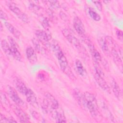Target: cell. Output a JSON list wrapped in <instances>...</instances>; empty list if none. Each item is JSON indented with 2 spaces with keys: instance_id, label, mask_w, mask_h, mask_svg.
I'll return each instance as SVG.
<instances>
[{
  "instance_id": "cell-7",
  "label": "cell",
  "mask_w": 123,
  "mask_h": 123,
  "mask_svg": "<svg viewBox=\"0 0 123 123\" xmlns=\"http://www.w3.org/2000/svg\"><path fill=\"white\" fill-rule=\"evenodd\" d=\"M10 46L12 51V56L17 61H21L22 56L20 52L18 49V45L14 40V39L10 36L7 37Z\"/></svg>"
},
{
  "instance_id": "cell-14",
  "label": "cell",
  "mask_w": 123,
  "mask_h": 123,
  "mask_svg": "<svg viewBox=\"0 0 123 123\" xmlns=\"http://www.w3.org/2000/svg\"><path fill=\"white\" fill-rule=\"evenodd\" d=\"M13 83L16 89L22 94L25 95L28 88L25 86V83L18 77H16L14 79Z\"/></svg>"
},
{
  "instance_id": "cell-33",
  "label": "cell",
  "mask_w": 123,
  "mask_h": 123,
  "mask_svg": "<svg viewBox=\"0 0 123 123\" xmlns=\"http://www.w3.org/2000/svg\"><path fill=\"white\" fill-rule=\"evenodd\" d=\"M0 123H9L8 118H6L4 115L0 114Z\"/></svg>"
},
{
  "instance_id": "cell-9",
  "label": "cell",
  "mask_w": 123,
  "mask_h": 123,
  "mask_svg": "<svg viewBox=\"0 0 123 123\" xmlns=\"http://www.w3.org/2000/svg\"><path fill=\"white\" fill-rule=\"evenodd\" d=\"M73 25L76 32L82 37H86L85 29L81 19L77 16H75L73 21Z\"/></svg>"
},
{
  "instance_id": "cell-36",
  "label": "cell",
  "mask_w": 123,
  "mask_h": 123,
  "mask_svg": "<svg viewBox=\"0 0 123 123\" xmlns=\"http://www.w3.org/2000/svg\"><path fill=\"white\" fill-rule=\"evenodd\" d=\"M0 30L2 31V25L1 23H0Z\"/></svg>"
},
{
  "instance_id": "cell-12",
  "label": "cell",
  "mask_w": 123,
  "mask_h": 123,
  "mask_svg": "<svg viewBox=\"0 0 123 123\" xmlns=\"http://www.w3.org/2000/svg\"><path fill=\"white\" fill-rule=\"evenodd\" d=\"M94 78L96 82L102 89H103L104 91L110 94L111 93V89L104 79L103 78V77L95 73Z\"/></svg>"
},
{
  "instance_id": "cell-25",
  "label": "cell",
  "mask_w": 123,
  "mask_h": 123,
  "mask_svg": "<svg viewBox=\"0 0 123 123\" xmlns=\"http://www.w3.org/2000/svg\"><path fill=\"white\" fill-rule=\"evenodd\" d=\"M40 23L44 28H45L46 30H49V28L50 27V25L49 21L46 17H41L40 18Z\"/></svg>"
},
{
  "instance_id": "cell-18",
  "label": "cell",
  "mask_w": 123,
  "mask_h": 123,
  "mask_svg": "<svg viewBox=\"0 0 123 123\" xmlns=\"http://www.w3.org/2000/svg\"><path fill=\"white\" fill-rule=\"evenodd\" d=\"M73 95L77 103L82 108H84V98L83 94L81 93L79 90L76 89L74 90Z\"/></svg>"
},
{
  "instance_id": "cell-30",
  "label": "cell",
  "mask_w": 123,
  "mask_h": 123,
  "mask_svg": "<svg viewBox=\"0 0 123 123\" xmlns=\"http://www.w3.org/2000/svg\"><path fill=\"white\" fill-rule=\"evenodd\" d=\"M93 2L94 3V5L96 6L97 8L100 11H102V4L100 1H93Z\"/></svg>"
},
{
  "instance_id": "cell-20",
  "label": "cell",
  "mask_w": 123,
  "mask_h": 123,
  "mask_svg": "<svg viewBox=\"0 0 123 123\" xmlns=\"http://www.w3.org/2000/svg\"><path fill=\"white\" fill-rule=\"evenodd\" d=\"M4 25L9 32L12 33L15 37L18 38L21 35V33L15 27H14L12 24L7 22H5Z\"/></svg>"
},
{
  "instance_id": "cell-29",
  "label": "cell",
  "mask_w": 123,
  "mask_h": 123,
  "mask_svg": "<svg viewBox=\"0 0 123 123\" xmlns=\"http://www.w3.org/2000/svg\"><path fill=\"white\" fill-rule=\"evenodd\" d=\"M49 3V5L51 7L55 9H58L60 7V4L58 1L51 0L48 1Z\"/></svg>"
},
{
  "instance_id": "cell-11",
  "label": "cell",
  "mask_w": 123,
  "mask_h": 123,
  "mask_svg": "<svg viewBox=\"0 0 123 123\" xmlns=\"http://www.w3.org/2000/svg\"><path fill=\"white\" fill-rule=\"evenodd\" d=\"M52 117L56 120L57 123H65L66 118L64 116L63 111L58 108L57 109L51 110L49 111Z\"/></svg>"
},
{
  "instance_id": "cell-8",
  "label": "cell",
  "mask_w": 123,
  "mask_h": 123,
  "mask_svg": "<svg viewBox=\"0 0 123 123\" xmlns=\"http://www.w3.org/2000/svg\"><path fill=\"white\" fill-rule=\"evenodd\" d=\"M12 109L16 115L17 117L19 118L20 122L22 123H28L29 121V117L28 115L25 113L19 106L17 105H12Z\"/></svg>"
},
{
  "instance_id": "cell-17",
  "label": "cell",
  "mask_w": 123,
  "mask_h": 123,
  "mask_svg": "<svg viewBox=\"0 0 123 123\" xmlns=\"http://www.w3.org/2000/svg\"><path fill=\"white\" fill-rule=\"evenodd\" d=\"M111 89L113 91L114 96L118 99L121 100L122 98V93L120 88L118 84L113 79H112V80L111 81Z\"/></svg>"
},
{
  "instance_id": "cell-28",
  "label": "cell",
  "mask_w": 123,
  "mask_h": 123,
  "mask_svg": "<svg viewBox=\"0 0 123 123\" xmlns=\"http://www.w3.org/2000/svg\"><path fill=\"white\" fill-rule=\"evenodd\" d=\"M0 99L2 105H4V106H8L9 104V102L7 100V97L4 93L2 92L0 93Z\"/></svg>"
},
{
  "instance_id": "cell-35",
  "label": "cell",
  "mask_w": 123,
  "mask_h": 123,
  "mask_svg": "<svg viewBox=\"0 0 123 123\" xmlns=\"http://www.w3.org/2000/svg\"><path fill=\"white\" fill-rule=\"evenodd\" d=\"M9 123H16L17 122L14 120V119L12 117H10L8 118Z\"/></svg>"
},
{
  "instance_id": "cell-6",
  "label": "cell",
  "mask_w": 123,
  "mask_h": 123,
  "mask_svg": "<svg viewBox=\"0 0 123 123\" xmlns=\"http://www.w3.org/2000/svg\"><path fill=\"white\" fill-rule=\"evenodd\" d=\"M62 33L68 42L74 45L76 49L78 50L82 49V46L80 41L74 36L73 35L70 30L68 29L64 28L62 30Z\"/></svg>"
},
{
  "instance_id": "cell-19",
  "label": "cell",
  "mask_w": 123,
  "mask_h": 123,
  "mask_svg": "<svg viewBox=\"0 0 123 123\" xmlns=\"http://www.w3.org/2000/svg\"><path fill=\"white\" fill-rule=\"evenodd\" d=\"M98 43L103 52H104L106 55L109 56L110 55L111 51L109 49V45L105 38L100 37L98 40Z\"/></svg>"
},
{
  "instance_id": "cell-21",
  "label": "cell",
  "mask_w": 123,
  "mask_h": 123,
  "mask_svg": "<svg viewBox=\"0 0 123 123\" xmlns=\"http://www.w3.org/2000/svg\"><path fill=\"white\" fill-rule=\"evenodd\" d=\"M75 64V67L78 74L82 76H86V72L81 61L79 60H76Z\"/></svg>"
},
{
  "instance_id": "cell-15",
  "label": "cell",
  "mask_w": 123,
  "mask_h": 123,
  "mask_svg": "<svg viewBox=\"0 0 123 123\" xmlns=\"http://www.w3.org/2000/svg\"><path fill=\"white\" fill-rule=\"evenodd\" d=\"M115 46L116 44L112 47V48L110 51L114 62L119 67V68H120L121 70H122V62L121 59L122 58L121 57L118 51L116 49Z\"/></svg>"
},
{
  "instance_id": "cell-32",
  "label": "cell",
  "mask_w": 123,
  "mask_h": 123,
  "mask_svg": "<svg viewBox=\"0 0 123 123\" xmlns=\"http://www.w3.org/2000/svg\"><path fill=\"white\" fill-rule=\"evenodd\" d=\"M0 16L1 19L3 20H7L8 19V17L7 14L5 12H4L2 10H0Z\"/></svg>"
},
{
  "instance_id": "cell-5",
  "label": "cell",
  "mask_w": 123,
  "mask_h": 123,
  "mask_svg": "<svg viewBox=\"0 0 123 123\" xmlns=\"http://www.w3.org/2000/svg\"><path fill=\"white\" fill-rule=\"evenodd\" d=\"M83 38L84 39L86 43L87 44L88 46L90 54L94 60V62L98 63L99 62H101L102 59V57L100 53H99V52L95 48L93 43H92L91 41L89 39L86 38V37H85Z\"/></svg>"
},
{
  "instance_id": "cell-10",
  "label": "cell",
  "mask_w": 123,
  "mask_h": 123,
  "mask_svg": "<svg viewBox=\"0 0 123 123\" xmlns=\"http://www.w3.org/2000/svg\"><path fill=\"white\" fill-rule=\"evenodd\" d=\"M36 36L37 39L43 45L48 46L49 43V41L51 37L50 34L47 33L45 31L42 30H37L35 32Z\"/></svg>"
},
{
  "instance_id": "cell-16",
  "label": "cell",
  "mask_w": 123,
  "mask_h": 123,
  "mask_svg": "<svg viewBox=\"0 0 123 123\" xmlns=\"http://www.w3.org/2000/svg\"><path fill=\"white\" fill-rule=\"evenodd\" d=\"M25 53L26 57L29 62L32 64L37 62V57L34 49L31 47H28L26 48Z\"/></svg>"
},
{
  "instance_id": "cell-13",
  "label": "cell",
  "mask_w": 123,
  "mask_h": 123,
  "mask_svg": "<svg viewBox=\"0 0 123 123\" xmlns=\"http://www.w3.org/2000/svg\"><path fill=\"white\" fill-rule=\"evenodd\" d=\"M27 102L32 106L35 108H37L38 106L37 101V97L34 92L30 88H28V90L25 95Z\"/></svg>"
},
{
  "instance_id": "cell-26",
  "label": "cell",
  "mask_w": 123,
  "mask_h": 123,
  "mask_svg": "<svg viewBox=\"0 0 123 123\" xmlns=\"http://www.w3.org/2000/svg\"><path fill=\"white\" fill-rule=\"evenodd\" d=\"M32 43L35 47V49L38 52H40L42 50V48L41 47V46L39 44V40L36 38H33L32 40Z\"/></svg>"
},
{
  "instance_id": "cell-31",
  "label": "cell",
  "mask_w": 123,
  "mask_h": 123,
  "mask_svg": "<svg viewBox=\"0 0 123 123\" xmlns=\"http://www.w3.org/2000/svg\"><path fill=\"white\" fill-rule=\"evenodd\" d=\"M116 36L117 38H118V39H119L121 41H123V32L120 30H118L117 29L116 31Z\"/></svg>"
},
{
  "instance_id": "cell-23",
  "label": "cell",
  "mask_w": 123,
  "mask_h": 123,
  "mask_svg": "<svg viewBox=\"0 0 123 123\" xmlns=\"http://www.w3.org/2000/svg\"><path fill=\"white\" fill-rule=\"evenodd\" d=\"M88 13L90 17L95 21H99L101 19L100 15L91 8H89Z\"/></svg>"
},
{
  "instance_id": "cell-3",
  "label": "cell",
  "mask_w": 123,
  "mask_h": 123,
  "mask_svg": "<svg viewBox=\"0 0 123 123\" xmlns=\"http://www.w3.org/2000/svg\"><path fill=\"white\" fill-rule=\"evenodd\" d=\"M6 4L9 9L16 14L19 19L26 23L29 22V19L28 16L24 12H22L14 2L11 1H6Z\"/></svg>"
},
{
  "instance_id": "cell-2",
  "label": "cell",
  "mask_w": 123,
  "mask_h": 123,
  "mask_svg": "<svg viewBox=\"0 0 123 123\" xmlns=\"http://www.w3.org/2000/svg\"><path fill=\"white\" fill-rule=\"evenodd\" d=\"M84 98V108L87 109L92 117L95 120H101V116L98 111V107L95 96L89 92L83 94Z\"/></svg>"
},
{
  "instance_id": "cell-1",
  "label": "cell",
  "mask_w": 123,
  "mask_h": 123,
  "mask_svg": "<svg viewBox=\"0 0 123 123\" xmlns=\"http://www.w3.org/2000/svg\"><path fill=\"white\" fill-rule=\"evenodd\" d=\"M51 48L58 60L61 70L72 81H75L76 77L68 64L66 57L64 56L58 42L53 40L51 43Z\"/></svg>"
},
{
  "instance_id": "cell-34",
  "label": "cell",
  "mask_w": 123,
  "mask_h": 123,
  "mask_svg": "<svg viewBox=\"0 0 123 123\" xmlns=\"http://www.w3.org/2000/svg\"><path fill=\"white\" fill-rule=\"evenodd\" d=\"M60 16H61V18H62L63 20V19H65L66 18V14H65L63 12H61L60 13Z\"/></svg>"
},
{
  "instance_id": "cell-24",
  "label": "cell",
  "mask_w": 123,
  "mask_h": 123,
  "mask_svg": "<svg viewBox=\"0 0 123 123\" xmlns=\"http://www.w3.org/2000/svg\"><path fill=\"white\" fill-rule=\"evenodd\" d=\"M101 109L103 113L105 114V116L107 117V118L109 119V120L112 121L113 120V116L111 113V112H110V111L109 110L108 108H107L106 105L105 103L102 104Z\"/></svg>"
},
{
  "instance_id": "cell-27",
  "label": "cell",
  "mask_w": 123,
  "mask_h": 123,
  "mask_svg": "<svg viewBox=\"0 0 123 123\" xmlns=\"http://www.w3.org/2000/svg\"><path fill=\"white\" fill-rule=\"evenodd\" d=\"M29 8L30 10L34 12H35L36 13L38 12V11H39V10H40V7L39 6L35 4L31 1H30V3L29 4Z\"/></svg>"
},
{
  "instance_id": "cell-22",
  "label": "cell",
  "mask_w": 123,
  "mask_h": 123,
  "mask_svg": "<svg viewBox=\"0 0 123 123\" xmlns=\"http://www.w3.org/2000/svg\"><path fill=\"white\" fill-rule=\"evenodd\" d=\"M1 47L5 53L9 56H12V51L10 44H8L7 41L5 40H2L1 41Z\"/></svg>"
},
{
  "instance_id": "cell-4",
  "label": "cell",
  "mask_w": 123,
  "mask_h": 123,
  "mask_svg": "<svg viewBox=\"0 0 123 123\" xmlns=\"http://www.w3.org/2000/svg\"><path fill=\"white\" fill-rule=\"evenodd\" d=\"M7 90L8 95L10 98L13 101L16 105L20 107L25 108L26 105L25 102L20 98L15 90L10 86H7Z\"/></svg>"
}]
</instances>
